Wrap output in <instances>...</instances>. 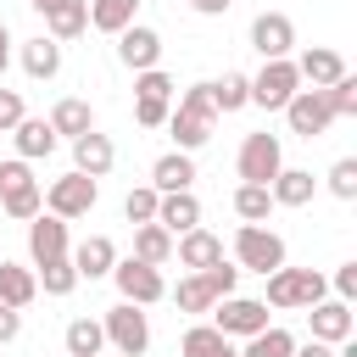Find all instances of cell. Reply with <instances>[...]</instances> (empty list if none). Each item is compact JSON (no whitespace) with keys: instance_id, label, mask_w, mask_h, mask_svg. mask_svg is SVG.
<instances>
[{"instance_id":"obj_1","label":"cell","mask_w":357,"mask_h":357,"mask_svg":"<svg viewBox=\"0 0 357 357\" xmlns=\"http://www.w3.org/2000/svg\"><path fill=\"white\" fill-rule=\"evenodd\" d=\"M212 128H218L212 95H206V84H190V89L173 100V112H167V134H173V151H201V145L212 139Z\"/></svg>"},{"instance_id":"obj_2","label":"cell","mask_w":357,"mask_h":357,"mask_svg":"<svg viewBox=\"0 0 357 357\" xmlns=\"http://www.w3.org/2000/svg\"><path fill=\"white\" fill-rule=\"evenodd\" d=\"M324 296H329V279H324L318 268H290V262L273 268V273H268V290H262V301L279 307V312H296V307L307 312V307L324 301Z\"/></svg>"},{"instance_id":"obj_3","label":"cell","mask_w":357,"mask_h":357,"mask_svg":"<svg viewBox=\"0 0 357 357\" xmlns=\"http://www.w3.org/2000/svg\"><path fill=\"white\" fill-rule=\"evenodd\" d=\"M284 234H273V229H262V223H240L234 229V268L240 273H273V268H284Z\"/></svg>"},{"instance_id":"obj_4","label":"cell","mask_w":357,"mask_h":357,"mask_svg":"<svg viewBox=\"0 0 357 357\" xmlns=\"http://www.w3.org/2000/svg\"><path fill=\"white\" fill-rule=\"evenodd\" d=\"M279 167H284V139H279V134L257 128V134L240 139V151H234V173H240V184H273Z\"/></svg>"},{"instance_id":"obj_5","label":"cell","mask_w":357,"mask_h":357,"mask_svg":"<svg viewBox=\"0 0 357 357\" xmlns=\"http://www.w3.org/2000/svg\"><path fill=\"white\" fill-rule=\"evenodd\" d=\"M206 324H212L223 340H251V335L268 329V301H262V296H223V301L206 312Z\"/></svg>"},{"instance_id":"obj_6","label":"cell","mask_w":357,"mask_h":357,"mask_svg":"<svg viewBox=\"0 0 357 357\" xmlns=\"http://www.w3.org/2000/svg\"><path fill=\"white\" fill-rule=\"evenodd\" d=\"M100 329H106V346H112L117 357H145V346H151V318H145V307H134V301L106 307Z\"/></svg>"},{"instance_id":"obj_7","label":"cell","mask_w":357,"mask_h":357,"mask_svg":"<svg viewBox=\"0 0 357 357\" xmlns=\"http://www.w3.org/2000/svg\"><path fill=\"white\" fill-rule=\"evenodd\" d=\"M95 201H100V184H95V178H84V173H61V178H50V184H45V212H50V218H61V223L89 218V212H95Z\"/></svg>"},{"instance_id":"obj_8","label":"cell","mask_w":357,"mask_h":357,"mask_svg":"<svg viewBox=\"0 0 357 357\" xmlns=\"http://www.w3.org/2000/svg\"><path fill=\"white\" fill-rule=\"evenodd\" d=\"M112 284H117V296L123 301H134V307H156L162 296H167V279H162V268H151V262H134V257H117V268L106 273Z\"/></svg>"},{"instance_id":"obj_9","label":"cell","mask_w":357,"mask_h":357,"mask_svg":"<svg viewBox=\"0 0 357 357\" xmlns=\"http://www.w3.org/2000/svg\"><path fill=\"white\" fill-rule=\"evenodd\" d=\"M296 89H301V78H296V61L290 56L284 61H262L251 73V106H262V112H284Z\"/></svg>"},{"instance_id":"obj_10","label":"cell","mask_w":357,"mask_h":357,"mask_svg":"<svg viewBox=\"0 0 357 357\" xmlns=\"http://www.w3.org/2000/svg\"><path fill=\"white\" fill-rule=\"evenodd\" d=\"M251 50H257L262 61H284V56L296 50V22H290L284 11H257V17H251Z\"/></svg>"},{"instance_id":"obj_11","label":"cell","mask_w":357,"mask_h":357,"mask_svg":"<svg viewBox=\"0 0 357 357\" xmlns=\"http://www.w3.org/2000/svg\"><path fill=\"white\" fill-rule=\"evenodd\" d=\"M284 123H290V134H296V139H318V134H329L335 112H329L324 89H296V95H290V106H284Z\"/></svg>"},{"instance_id":"obj_12","label":"cell","mask_w":357,"mask_h":357,"mask_svg":"<svg viewBox=\"0 0 357 357\" xmlns=\"http://www.w3.org/2000/svg\"><path fill=\"white\" fill-rule=\"evenodd\" d=\"M307 329H312V340H324V346H340V340H351V329H357V318H351V301H340V296H324V301H312V307H307Z\"/></svg>"},{"instance_id":"obj_13","label":"cell","mask_w":357,"mask_h":357,"mask_svg":"<svg viewBox=\"0 0 357 357\" xmlns=\"http://www.w3.org/2000/svg\"><path fill=\"white\" fill-rule=\"evenodd\" d=\"M28 6L45 17V33H50L56 45L89 33V0H28Z\"/></svg>"},{"instance_id":"obj_14","label":"cell","mask_w":357,"mask_h":357,"mask_svg":"<svg viewBox=\"0 0 357 357\" xmlns=\"http://www.w3.org/2000/svg\"><path fill=\"white\" fill-rule=\"evenodd\" d=\"M117 61H123L128 73H151V67H162V33L145 28V22L123 28V33H117Z\"/></svg>"},{"instance_id":"obj_15","label":"cell","mask_w":357,"mask_h":357,"mask_svg":"<svg viewBox=\"0 0 357 357\" xmlns=\"http://www.w3.org/2000/svg\"><path fill=\"white\" fill-rule=\"evenodd\" d=\"M117 167V145H112V134H100V128H89V134H78L73 139V173H84V178H106Z\"/></svg>"},{"instance_id":"obj_16","label":"cell","mask_w":357,"mask_h":357,"mask_svg":"<svg viewBox=\"0 0 357 357\" xmlns=\"http://www.w3.org/2000/svg\"><path fill=\"white\" fill-rule=\"evenodd\" d=\"M67 251H73V234H67L61 218H50V212L28 218V268H39L50 257H67Z\"/></svg>"},{"instance_id":"obj_17","label":"cell","mask_w":357,"mask_h":357,"mask_svg":"<svg viewBox=\"0 0 357 357\" xmlns=\"http://www.w3.org/2000/svg\"><path fill=\"white\" fill-rule=\"evenodd\" d=\"M290 61H296V78H301L307 89H329L340 73H351V67H346V56H340V50H329V45H307V50H301V56H290Z\"/></svg>"},{"instance_id":"obj_18","label":"cell","mask_w":357,"mask_h":357,"mask_svg":"<svg viewBox=\"0 0 357 357\" xmlns=\"http://www.w3.org/2000/svg\"><path fill=\"white\" fill-rule=\"evenodd\" d=\"M67 257H73V268H78V284H84V279L95 284V279H106V273L117 268V245H112L106 234H84Z\"/></svg>"},{"instance_id":"obj_19","label":"cell","mask_w":357,"mask_h":357,"mask_svg":"<svg viewBox=\"0 0 357 357\" xmlns=\"http://www.w3.org/2000/svg\"><path fill=\"white\" fill-rule=\"evenodd\" d=\"M17 61H22V73H28L33 84H50V78L61 73V45H56L50 33H33V39L17 45Z\"/></svg>"},{"instance_id":"obj_20","label":"cell","mask_w":357,"mask_h":357,"mask_svg":"<svg viewBox=\"0 0 357 357\" xmlns=\"http://www.w3.org/2000/svg\"><path fill=\"white\" fill-rule=\"evenodd\" d=\"M151 190L173 195V190H195V156L190 151H162L151 162Z\"/></svg>"},{"instance_id":"obj_21","label":"cell","mask_w":357,"mask_h":357,"mask_svg":"<svg viewBox=\"0 0 357 357\" xmlns=\"http://www.w3.org/2000/svg\"><path fill=\"white\" fill-rule=\"evenodd\" d=\"M173 257H178V268L206 273L212 262H223V240H218L212 229H190V234H178V240H173Z\"/></svg>"},{"instance_id":"obj_22","label":"cell","mask_w":357,"mask_h":357,"mask_svg":"<svg viewBox=\"0 0 357 357\" xmlns=\"http://www.w3.org/2000/svg\"><path fill=\"white\" fill-rule=\"evenodd\" d=\"M156 223L178 240V234H190V229H201V201H195V190H173V195H162L156 201Z\"/></svg>"},{"instance_id":"obj_23","label":"cell","mask_w":357,"mask_h":357,"mask_svg":"<svg viewBox=\"0 0 357 357\" xmlns=\"http://www.w3.org/2000/svg\"><path fill=\"white\" fill-rule=\"evenodd\" d=\"M11 145H17V162H39V156H56V128L45 123V117H22L17 128H11Z\"/></svg>"},{"instance_id":"obj_24","label":"cell","mask_w":357,"mask_h":357,"mask_svg":"<svg viewBox=\"0 0 357 357\" xmlns=\"http://www.w3.org/2000/svg\"><path fill=\"white\" fill-rule=\"evenodd\" d=\"M268 195H273V206H290V212H296V206H307V201L318 195V178H312V167H290V162H284L279 178L268 184Z\"/></svg>"},{"instance_id":"obj_25","label":"cell","mask_w":357,"mask_h":357,"mask_svg":"<svg viewBox=\"0 0 357 357\" xmlns=\"http://www.w3.org/2000/svg\"><path fill=\"white\" fill-rule=\"evenodd\" d=\"M39 301V284H33V268H22V262H11V257H0V307H11V312H22V307H33Z\"/></svg>"},{"instance_id":"obj_26","label":"cell","mask_w":357,"mask_h":357,"mask_svg":"<svg viewBox=\"0 0 357 357\" xmlns=\"http://www.w3.org/2000/svg\"><path fill=\"white\" fill-rule=\"evenodd\" d=\"M45 123L56 128V139H67V145H73L78 134H89V128H95V106H89V100H78V95H67V100H56V106H50V117H45Z\"/></svg>"},{"instance_id":"obj_27","label":"cell","mask_w":357,"mask_h":357,"mask_svg":"<svg viewBox=\"0 0 357 357\" xmlns=\"http://www.w3.org/2000/svg\"><path fill=\"white\" fill-rule=\"evenodd\" d=\"M167 296H173V307H178L184 318H206V312L218 307V296H212L206 273H178V284H173Z\"/></svg>"},{"instance_id":"obj_28","label":"cell","mask_w":357,"mask_h":357,"mask_svg":"<svg viewBox=\"0 0 357 357\" xmlns=\"http://www.w3.org/2000/svg\"><path fill=\"white\" fill-rule=\"evenodd\" d=\"M139 6H145V0H89V28L117 39L123 28H134V22H139Z\"/></svg>"},{"instance_id":"obj_29","label":"cell","mask_w":357,"mask_h":357,"mask_svg":"<svg viewBox=\"0 0 357 357\" xmlns=\"http://www.w3.org/2000/svg\"><path fill=\"white\" fill-rule=\"evenodd\" d=\"M206 95H212V112H218V117L245 112V106H251V73H223V78L206 84Z\"/></svg>"},{"instance_id":"obj_30","label":"cell","mask_w":357,"mask_h":357,"mask_svg":"<svg viewBox=\"0 0 357 357\" xmlns=\"http://www.w3.org/2000/svg\"><path fill=\"white\" fill-rule=\"evenodd\" d=\"M134 262L167 268V262H173V234H167L162 223H139V229H134Z\"/></svg>"},{"instance_id":"obj_31","label":"cell","mask_w":357,"mask_h":357,"mask_svg":"<svg viewBox=\"0 0 357 357\" xmlns=\"http://www.w3.org/2000/svg\"><path fill=\"white\" fill-rule=\"evenodd\" d=\"M61 346H67V357H106V329H100V318H73L67 335H61Z\"/></svg>"},{"instance_id":"obj_32","label":"cell","mask_w":357,"mask_h":357,"mask_svg":"<svg viewBox=\"0 0 357 357\" xmlns=\"http://www.w3.org/2000/svg\"><path fill=\"white\" fill-rule=\"evenodd\" d=\"M33 284H39L45 296H73V290H78V268H73V257H50V262H39V268H33Z\"/></svg>"},{"instance_id":"obj_33","label":"cell","mask_w":357,"mask_h":357,"mask_svg":"<svg viewBox=\"0 0 357 357\" xmlns=\"http://www.w3.org/2000/svg\"><path fill=\"white\" fill-rule=\"evenodd\" d=\"M279 206H273V195H268V184H240L234 190V218L240 223H268Z\"/></svg>"},{"instance_id":"obj_34","label":"cell","mask_w":357,"mask_h":357,"mask_svg":"<svg viewBox=\"0 0 357 357\" xmlns=\"http://www.w3.org/2000/svg\"><path fill=\"white\" fill-rule=\"evenodd\" d=\"M296 351V335L284 329V324H268L262 335H251L245 346H240V357H290Z\"/></svg>"},{"instance_id":"obj_35","label":"cell","mask_w":357,"mask_h":357,"mask_svg":"<svg viewBox=\"0 0 357 357\" xmlns=\"http://www.w3.org/2000/svg\"><path fill=\"white\" fill-rule=\"evenodd\" d=\"M324 190L335 201H357V156H340L329 173H324Z\"/></svg>"},{"instance_id":"obj_36","label":"cell","mask_w":357,"mask_h":357,"mask_svg":"<svg viewBox=\"0 0 357 357\" xmlns=\"http://www.w3.org/2000/svg\"><path fill=\"white\" fill-rule=\"evenodd\" d=\"M156 201H162V195H156L151 184H134V190L123 195V218H128L134 229H139V223H156Z\"/></svg>"},{"instance_id":"obj_37","label":"cell","mask_w":357,"mask_h":357,"mask_svg":"<svg viewBox=\"0 0 357 357\" xmlns=\"http://www.w3.org/2000/svg\"><path fill=\"white\" fill-rule=\"evenodd\" d=\"M324 100H329V112H335V117H357V78H351V73H340V78L324 89Z\"/></svg>"},{"instance_id":"obj_38","label":"cell","mask_w":357,"mask_h":357,"mask_svg":"<svg viewBox=\"0 0 357 357\" xmlns=\"http://www.w3.org/2000/svg\"><path fill=\"white\" fill-rule=\"evenodd\" d=\"M218 340H223V335H218V329L201 318V324H190V329H184V340H178V357H206Z\"/></svg>"},{"instance_id":"obj_39","label":"cell","mask_w":357,"mask_h":357,"mask_svg":"<svg viewBox=\"0 0 357 357\" xmlns=\"http://www.w3.org/2000/svg\"><path fill=\"white\" fill-rule=\"evenodd\" d=\"M173 78L162 73V67H151V73H134V95H151V100H173Z\"/></svg>"},{"instance_id":"obj_40","label":"cell","mask_w":357,"mask_h":357,"mask_svg":"<svg viewBox=\"0 0 357 357\" xmlns=\"http://www.w3.org/2000/svg\"><path fill=\"white\" fill-rule=\"evenodd\" d=\"M167 112H173V100L134 95V123H139V128H167Z\"/></svg>"},{"instance_id":"obj_41","label":"cell","mask_w":357,"mask_h":357,"mask_svg":"<svg viewBox=\"0 0 357 357\" xmlns=\"http://www.w3.org/2000/svg\"><path fill=\"white\" fill-rule=\"evenodd\" d=\"M206 284H212V296H218V301H223V296H240V268L223 257V262H212V268H206Z\"/></svg>"},{"instance_id":"obj_42","label":"cell","mask_w":357,"mask_h":357,"mask_svg":"<svg viewBox=\"0 0 357 357\" xmlns=\"http://www.w3.org/2000/svg\"><path fill=\"white\" fill-rule=\"evenodd\" d=\"M22 117H28V106H22V89H6V84H0V134H11Z\"/></svg>"},{"instance_id":"obj_43","label":"cell","mask_w":357,"mask_h":357,"mask_svg":"<svg viewBox=\"0 0 357 357\" xmlns=\"http://www.w3.org/2000/svg\"><path fill=\"white\" fill-rule=\"evenodd\" d=\"M329 290H335L340 301H351V296H357V262H340L335 279H329Z\"/></svg>"},{"instance_id":"obj_44","label":"cell","mask_w":357,"mask_h":357,"mask_svg":"<svg viewBox=\"0 0 357 357\" xmlns=\"http://www.w3.org/2000/svg\"><path fill=\"white\" fill-rule=\"evenodd\" d=\"M22 335V312H11V307H0V346H11Z\"/></svg>"},{"instance_id":"obj_45","label":"cell","mask_w":357,"mask_h":357,"mask_svg":"<svg viewBox=\"0 0 357 357\" xmlns=\"http://www.w3.org/2000/svg\"><path fill=\"white\" fill-rule=\"evenodd\" d=\"M229 6H234V0H190V11H195V17H223Z\"/></svg>"},{"instance_id":"obj_46","label":"cell","mask_w":357,"mask_h":357,"mask_svg":"<svg viewBox=\"0 0 357 357\" xmlns=\"http://www.w3.org/2000/svg\"><path fill=\"white\" fill-rule=\"evenodd\" d=\"M290 357H335V346H324V340H307V346H301V340H296Z\"/></svg>"},{"instance_id":"obj_47","label":"cell","mask_w":357,"mask_h":357,"mask_svg":"<svg viewBox=\"0 0 357 357\" xmlns=\"http://www.w3.org/2000/svg\"><path fill=\"white\" fill-rule=\"evenodd\" d=\"M11 45H17V39H11V28L0 22V84H6V67H11Z\"/></svg>"},{"instance_id":"obj_48","label":"cell","mask_w":357,"mask_h":357,"mask_svg":"<svg viewBox=\"0 0 357 357\" xmlns=\"http://www.w3.org/2000/svg\"><path fill=\"white\" fill-rule=\"evenodd\" d=\"M206 357H240V346H234V340H218V346H212Z\"/></svg>"}]
</instances>
